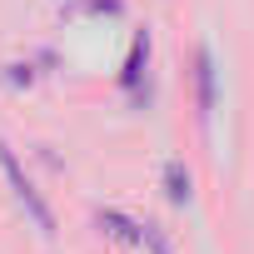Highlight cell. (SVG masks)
<instances>
[{
	"label": "cell",
	"instance_id": "cell-6",
	"mask_svg": "<svg viewBox=\"0 0 254 254\" xmlns=\"http://www.w3.org/2000/svg\"><path fill=\"white\" fill-rule=\"evenodd\" d=\"M30 80H35V70H30V65H5V85H10V90H25Z\"/></svg>",
	"mask_w": 254,
	"mask_h": 254
},
{
	"label": "cell",
	"instance_id": "cell-4",
	"mask_svg": "<svg viewBox=\"0 0 254 254\" xmlns=\"http://www.w3.org/2000/svg\"><path fill=\"white\" fill-rule=\"evenodd\" d=\"M145 60H150V35H135L130 60H125V75H120V85L130 90L135 100H150V90H140V80H145Z\"/></svg>",
	"mask_w": 254,
	"mask_h": 254
},
{
	"label": "cell",
	"instance_id": "cell-3",
	"mask_svg": "<svg viewBox=\"0 0 254 254\" xmlns=\"http://www.w3.org/2000/svg\"><path fill=\"white\" fill-rule=\"evenodd\" d=\"M110 239H120V244H135V249H150V224H140V219H130V214H120V209H100V219H95Z\"/></svg>",
	"mask_w": 254,
	"mask_h": 254
},
{
	"label": "cell",
	"instance_id": "cell-5",
	"mask_svg": "<svg viewBox=\"0 0 254 254\" xmlns=\"http://www.w3.org/2000/svg\"><path fill=\"white\" fill-rule=\"evenodd\" d=\"M190 194H194V190H190V170H185L180 160H170V165H165V199L185 209V204H190Z\"/></svg>",
	"mask_w": 254,
	"mask_h": 254
},
{
	"label": "cell",
	"instance_id": "cell-2",
	"mask_svg": "<svg viewBox=\"0 0 254 254\" xmlns=\"http://www.w3.org/2000/svg\"><path fill=\"white\" fill-rule=\"evenodd\" d=\"M214 85H219L214 55H209V45H199L194 50V110H199V120L214 115Z\"/></svg>",
	"mask_w": 254,
	"mask_h": 254
},
{
	"label": "cell",
	"instance_id": "cell-7",
	"mask_svg": "<svg viewBox=\"0 0 254 254\" xmlns=\"http://www.w3.org/2000/svg\"><path fill=\"white\" fill-rule=\"evenodd\" d=\"M85 10L90 15H120L125 5H120V0H85Z\"/></svg>",
	"mask_w": 254,
	"mask_h": 254
},
{
	"label": "cell",
	"instance_id": "cell-1",
	"mask_svg": "<svg viewBox=\"0 0 254 254\" xmlns=\"http://www.w3.org/2000/svg\"><path fill=\"white\" fill-rule=\"evenodd\" d=\"M0 170H5V185H10V194H15V204L30 214V224L35 229H45V234H55V214H50V204L40 199V190L25 180V170H20V160L0 145Z\"/></svg>",
	"mask_w": 254,
	"mask_h": 254
}]
</instances>
